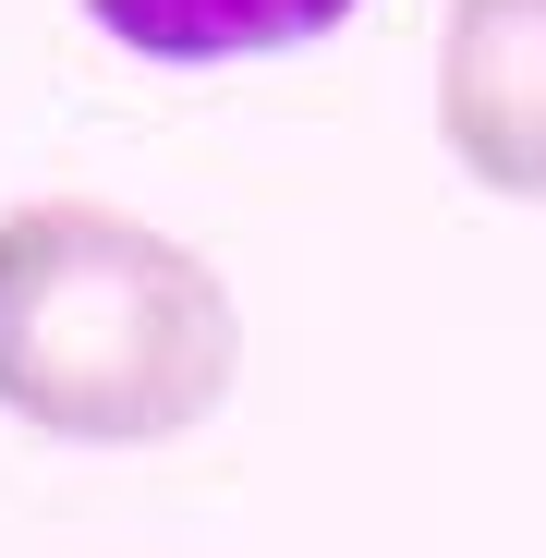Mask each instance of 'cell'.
<instances>
[{
	"label": "cell",
	"mask_w": 546,
	"mask_h": 558,
	"mask_svg": "<svg viewBox=\"0 0 546 558\" xmlns=\"http://www.w3.org/2000/svg\"><path fill=\"white\" fill-rule=\"evenodd\" d=\"M243 377L231 279L98 195L0 219V413L73 449L195 437Z\"/></svg>",
	"instance_id": "6da1fadb"
},
{
	"label": "cell",
	"mask_w": 546,
	"mask_h": 558,
	"mask_svg": "<svg viewBox=\"0 0 546 558\" xmlns=\"http://www.w3.org/2000/svg\"><path fill=\"white\" fill-rule=\"evenodd\" d=\"M364 0H85V25L134 61H280V49H316L328 25H352Z\"/></svg>",
	"instance_id": "3957f363"
},
{
	"label": "cell",
	"mask_w": 546,
	"mask_h": 558,
	"mask_svg": "<svg viewBox=\"0 0 546 558\" xmlns=\"http://www.w3.org/2000/svg\"><path fill=\"white\" fill-rule=\"evenodd\" d=\"M437 134L486 195L546 207V0H449Z\"/></svg>",
	"instance_id": "7a4b0ae2"
}]
</instances>
